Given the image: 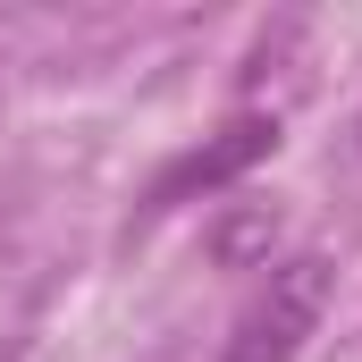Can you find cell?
<instances>
[{"label":"cell","mask_w":362,"mask_h":362,"mask_svg":"<svg viewBox=\"0 0 362 362\" xmlns=\"http://www.w3.org/2000/svg\"><path fill=\"white\" fill-rule=\"evenodd\" d=\"M329 286H337V262L329 253H286V262H270V278L228 320L219 362H295L320 337V320H329Z\"/></svg>","instance_id":"cell-1"},{"label":"cell","mask_w":362,"mask_h":362,"mask_svg":"<svg viewBox=\"0 0 362 362\" xmlns=\"http://www.w3.org/2000/svg\"><path fill=\"white\" fill-rule=\"evenodd\" d=\"M278 152V118H228L211 144H194L185 160H169L160 169V185H152V202H185V194H219V185H236L253 160H270Z\"/></svg>","instance_id":"cell-2"}]
</instances>
